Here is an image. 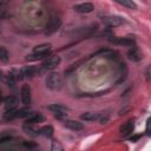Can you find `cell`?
I'll list each match as a JSON object with an SVG mask.
<instances>
[{
	"mask_svg": "<svg viewBox=\"0 0 151 151\" xmlns=\"http://www.w3.org/2000/svg\"><path fill=\"white\" fill-rule=\"evenodd\" d=\"M63 85L61 76L57 72H51L46 78V86L51 91H59Z\"/></svg>",
	"mask_w": 151,
	"mask_h": 151,
	"instance_id": "1",
	"label": "cell"
},
{
	"mask_svg": "<svg viewBox=\"0 0 151 151\" xmlns=\"http://www.w3.org/2000/svg\"><path fill=\"white\" fill-rule=\"evenodd\" d=\"M60 26H61V19L58 17H51L45 26V33L52 34V33L57 32L60 28Z\"/></svg>",
	"mask_w": 151,
	"mask_h": 151,
	"instance_id": "2",
	"label": "cell"
},
{
	"mask_svg": "<svg viewBox=\"0 0 151 151\" xmlns=\"http://www.w3.org/2000/svg\"><path fill=\"white\" fill-rule=\"evenodd\" d=\"M60 57H58V55H51V57H48V58H46V60L41 64V70H40V72H42V71H46V70H52V68H54V67H57L59 64H60Z\"/></svg>",
	"mask_w": 151,
	"mask_h": 151,
	"instance_id": "3",
	"label": "cell"
},
{
	"mask_svg": "<svg viewBox=\"0 0 151 151\" xmlns=\"http://www.w3.org/2000/svg\"><path fill=\"white\" fill-rule=\"evenodd\" d=\"M103 24L109 27H116L124 24V19L118 15H107L103 18Z\"/></svg>",
	"mask_w": 151,
	"mask_h": 151,
	"instance_id": "4",
	"label": "cell"
},
{
	"mask_svg": "<svg viewBox=\"0 0 151 151\" xmlns=\"http://www.w3.org/2000/svg\"><path fill=\"white\" fill-rule=\"evenodd\" d=\"M109 41L113 45H122V46H133L134 45V40L132 38H127V37H110Z\"/></svg>",
	"mask_w": 151,
	"mask_h": 151,
	"instance_id": "5",
	"label": "cell"
},
{
	"mask_svg": "<svg viewBox=\"0 0 151 151\" xmlns=\"http://www.w3.org/2000/svg\"><path fill=\"white\" fill-rule=\"evenodd\" d=\"M133 129H134V122L132 119L125 122L120 127H119V132L123 137H127L129 134H131L133 132Z\"/></svg>",
	"mask_w": 151,
	"mask_h": 151,
	"instance_id": "6",
	"label": "cell"
},
{
	"mask_svg": "<svg viewBox=\"0 0 151 151\" xmlns=\"http://www.w3.org/2000/svg\"><path fill=\"white\" fill-rule=\"evenodd\" d=\"M20 94H21V101L24 105L28 106L31 104V87L28 85H22L21 87V91H20Z\"/></svg>",
	"mask_w": 151,
	"mask_h": 151,
	"instance_id": "7",
	"label": "cell"
},
{
	"mask_svg": "<svg viewBox=\"0 0 151 151\" xmlns=\"http://www.w3.org/2000/svg\"><path fill=\"white\" fill-rule=\"evenodd\" d=\"M64 126L72 130V131H80L84 129V124L78 122V120H72V119H66L64 120Z\"/></svg>",
	"mask_w": 151,
	"mask_h": 151,
	"instance_id": "8",
	"label": "cell"
},
{
	"mask_svg": "<svg viewBox=\"0 0 151 151\" xmlns=\"http://www.w3.org/2000/svg\"><path fill=\"white\" fill-rule=\"evenodd\" d=\"M94 9V5L91 2H83L74 6V11L78 13H91Z\"/></svg>",
	"mask_w": 151,
	"mask_h": 151,
	"instance_id": "9",
	"label": "cell"
},
{
	"mask_svg": "<svg viewBox=\"0 0 151 151\" xmlns=\"http://www.w3.org/2000/svg\"><path fill=\"white\" fill-rule=\"evenodd\" d=\"M14 118H18V110H17V107L6 109V111L2 113V119L5 122H11Z\"/></svg>",
	"mask_w": 151,
	"mask_h": 151,
	"instance_id": "10",
	"label": "cell"
},
{
	"mask_svg": "<svg viewBox=\"0 0 151 151\" xmlns=\"http://www.w3.org/2000/svg\"><path fill=\"white\" fill-rule=\"evenodd\" d=\"M44 116L39 112H32L27 118H26V123H29V124H37V123H41L44 122Z\"/></svg>",
	"mask_w": 151,
	"mask_h": 151,
	"instance_id": "11",
	"label": "cell"
},
{
	"mask_svg": "<svg viewBox=\"0 0 151 151\" xmlns=\"http://www.w3.org/2000/svg\"><path fill=\"white\" fill-rule=\"evenodd\" d=\"M4 104H5V107H6V109L17 107V105H18V99H17L15 96L9 94V96H7V97L4 98Z\"/></svg>",
	"mask_w": 151,
	"mask_h": 151,
	"instance_id": "12",
	"label": "cell"
},
{
	"mask_svg": "<svg viewBox=\"0 0 151 151\" xmlns=\"http://www.w3.org/2000/svg\"><path fill=\"white\" fill-rule=\"evenodd\" d=\"M33 53H39V54H45V53H51V44H40L33 48Z\"/></svg>",
	"mask_w": 151,
	"mask_h": 151,
	"instance_id": "13",
	"label": "cell"
},
{
	"mask_svg": "<svg viewBox=\"0 0 151 151\" xmlns=\"http://www.w3.org/2000/svg\"><path fill=\"white\" fill-rule=\"evenodd\" d=\"M99 113L100 112H85V113H83L80 116V119L81 120H85V122H94V120L98 122Z\"/></svg>",
	"mask_w": 151,
	"mask_h": 151,
	"instance_id": "14",
	"label": "cell"
},
{
	"mask_svg": "<svg viewBox=\"0 0 151 151\" xmlns=\"http://www.w3.org/2000/svg\"><path fill=\"white\" fill-rule=\"evenodd\" d=\"M127 57H129V59L130 60H132V61H140L142 60V54H140V52L136 48V47H132L131 50H129V52H127Z\"/></svg>",
	"mask_w": 151,
	"mask_h": 151,
	"instance_id": "15",
	"label": "cell"
},
{
	"mask_svg": "<svg viewBox=\"0 0 151 151\" xmlns=\"http://www.w3.org/2000/svg\"><path fill=\"white\" fill-rule=\"evenodd\" d=\"M33 125H34V124L25 123V125L22 126V129H24V131H25L26 133H28V134H31V136H33V137H37L38 134H40V130L34 129Z\"/></svg>",
	"mask_w": 151,
	"mask_h": 151,
	"instance_id": "16",
	"label": "cell"
},
{
	"mask_svg": "<svg viewBox=\"0 0 151 151\" xmlns=\"http://www.w3.org/2000/svg\"><path fill=\"white\" fill-rule=\"evenodd\" d=\"M114 1L129 9H137V4L133 0H114Z\"/></svg>",
	"mask_w": 151,
	"mask_h": 151,
	"instance_id": "17",
	"label": "cell"
},
{
	"mask_svg": "<svg viewBox=\"0 0 151 151\" xmlns=\"http://www.w3.org/2000/svg\"><path fill=\"white\" fill-rule=\"evenodd\" d=\"M47 109L50 111H52L53 113H55V112H67L68 111V109L66 106L61 105V104H52V105L47 106Z\"/></svg>",
	"mask_w": 151,
	"mask_h": 151,
	"instance_id": "18",
	"label": "cell"
},
{
	"mask_svg": "<svg viewBox=\"0 0 151 151\" xmlns=\"http://www.w3.org/2000/svg\"><path fill=\"white\" fill-rule=\"evenodd\" d=\"M21 72H22L24 78H31V77H33V76L35 74L37 70H35L33 66H26V67L21 68Z\"/></svg>",
	"mask_w": 151,
	"mask_h": 151,
	"instance_id": "19",
	"label": "cell"
},
{
	"mask_svg": "<svg viewBox=\"0 0 151 151\" xmlns=\"http://www.w3.org/2000/svg\"><path fill=\"white\" fill-rule=\"evenodd\" d=\"M53 132L54 131H53V127L51 125H46V126H44V127L40 129V134L44 136V137H46V138H51L53 136Z\"/></svg>",
	"mask_w": 151,
	"mask_h": 151,
	"instance_id": "20",
	"label": "cell"
},
{
	"mask_svg": "<svg viewBox=\"0 0 151 151\" xmlns=\"http://www.w3.org/2000/svg\"><path fill=\"white\" fill-rule=\"evenodd\" d=\"M50 55V53H45V54H39V53H33V54H29L26 57V60L28 61H33V60H39V59H44V58H47Z\"/></svg>",
	"mask_w": 151,
	"mask_h": 151,
	"instance_id": "21",
	"label": "cell"
},
{
	"mask_svg": "<svg viewBox=\"0 0 151 151\" xmlns=\"http://www.w3.org/2000/svg\"><path fill=\"white\" fill-rule=\"evenodd\" d=\"M31 113H32V111L29 110V107L20 109V110H18V118H27Z\"/></svg>",
	"mask_w": 151,
	"mask_h": 151,
	"instance_id": "22",
	"label": "cell"
},
{
	"mask_svg": "<svg viewBox=\"0 0 151 151\" xmlns=\"http://www.w3.org/2000/svg\"><path fill=\"white\" fill-rule=\"evenodd\" d=\"M0 59H1L2 63H7L8 59H9V53L7 52V50L5 47L0 48Z\"/></svg>",
	"mask_w": 151,
	"mask_h": 151,
	"instance_id": "23",
	"label": "cell"
},
{
	"mask_svg": "<svg viewBox=\"0 0 151 151\" xmlns=\"http://www.w3.org/2000/svg\"><path fill=\"white\" fill-rule=\"evenodd\" d=\"M109 119H110V116H109V113H104V112H100V113H99V118H98V122H99L100 124H106V123L109 122Z\"/></svg>",
	"mask_w": 151,
	"mask_h": 151,
	"instance_id": "24",
	"label": "cell"
},
{
	"mask_svg": "<svg viewBox=\"0 0 151 151\" xmlns=\"http://www.w3.org/2000/svg\"><path fill=\"white\" fill-rule=\"evenodd\" d=\"M22 145H24L25 147H27V149H35V147H38V144L32 143V142H24Z\"/></svg>",
	"mask_w": 151,
	"mask_h": 151,
	"instance_id": "25",
	"label": "cell"
},
{
	"mask_svg": "<svg viewBox=\"0 0 151 151\" xmlns=\"http://www.w3.org/2000/svg\"><path fill=\"white\" fill-rule=\"evenodd\" d=\"M51 149H52V150H63V146L60 145L59 142L53 140V142H52V147H51Z\"/></svg>",
	"mask_w": 151,
	"mask_h": 151,
	"instance_id": "26",
	"label": "cell"
},
{
	"mask_svg": "<svg viewBox=\"0 0 151 151\" xmlns=\"http://www.w3.org/2000/svg\"><path fill=\"white\" fill-rule=\"evenodd\" d=\"M145 78H146V81L151 80V65L147 66L146 70H145Z\"/></svg>",
	"mask_w": 151,
	"mask_h": 151,
	"instance_id": "27",
	"label": "cell"
},
{
	"mask_svg": "<svg viewBox=\"0 0 151 151\" xmlns=\"http://www.w3.org/2000/svg\"><path fill=\"white\" fill-rule=\"evenodd\" d=\"M66 116H67V112H55L54 113V117L57 119H64V118H66Z\"/></svg>",
	"mask_w": 151,
	"mask_h": 151,
	"instance_id": "28",
	"label": "cell"
},
{
	"mask_svg": "<svg viewBox=\"0 0 151 151\" xmlns=\"http://www.w3.org/2000/svg\"><path fill=\"white\" fill-rule=\"evenodd\" d=\"M139 138H142V133H138V134H133V136H131V137H130V140L134 143V142H137Z\"/></svg>",
	"mask_w": 151,
	"mask_h": 151,
	"instance_id": "29",
	"label": "cell"
},
{
	"mask_svg": "<svg viewBox=\"0 0 151 151\" xmlns=\"http://www.w3.org/2000/svg\"><path fill=\"white\" fill-rule=\"evenodd\" d=\"M11 139H12L11 136H1V138H0V143H6V142H8V140H11Z\"/></svg>",
	"mask_w": 151,
	"mask_h": 151,
	"instance_id": "30",
	"label": "cell"
},
{
	"mask_svg": "<svg viewBox=\"0 0 151 151\" xmlns=\"http://www.w3.org/2000/svg\"><path fill=\"white\" fill-rule=\"evenodd\" d=\"M150 130H151V118H149L146 122V131H150Z\"/></svg>",
	"mask_w": 151,
	"mask_h": 151,
	"instance_id": "31",
	"label": "cell"
},
{
	"mask_svg": "<svg viewBox=\"0 0 151 151\" xmlns=\"http://www.w3.org/2000/svg\"><path fill=\"white\" fill-rule=\"evenodd\" d=\"M147 134H149V137H151V130H150V131H147Z\"/></svg>",
	"mask_w": 151,
	"mask_h": 151,
	"instance_id": "32",
	"label": "cell"
}]
</instances>
